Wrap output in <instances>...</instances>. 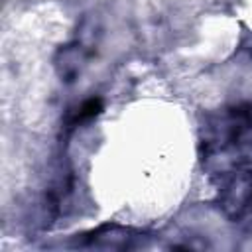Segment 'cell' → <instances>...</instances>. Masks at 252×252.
Here are the masks:
<instances>
[{
	"instance_id": "cell-1",
	"label": "cell",
	"mask_w": 252,
	"mask_h": 252,
	"mask_svg": "<svg viewBox=\"0 0 252 252\" xmlns=\"http://www.w3.org/2000/svg\"><path fill=\"white\" fill-rule=\"evenodd\" d=\"M98 110H100V100H98V98H91V100H87V102L79 108L75 122H81V120H85V118H91V116H94Z\"/></svg>"
}]
</instances>
